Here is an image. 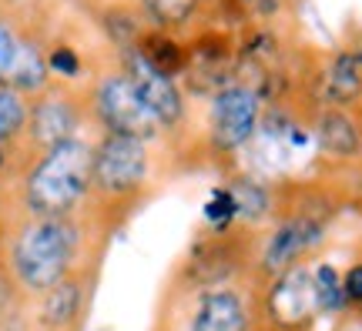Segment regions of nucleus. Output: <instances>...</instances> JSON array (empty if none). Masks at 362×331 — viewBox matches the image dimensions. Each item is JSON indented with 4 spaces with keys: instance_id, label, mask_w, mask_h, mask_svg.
I'll use <instances>...</instances> for the list:
<instances>
[{
    "instance_id": "1",
    "label": "nucleus",
    "mask_w": 362,
    "mask_h": 331,
    "mask_svg": "<svg viewBox=\"0 0 362 331\" xmlns=\"http://www.w3.org/2000/svg\"><path fill=\"white\" fill-rule=\"evenodd\" d=\"M81 224L78 217H27L13 228L7 241L4 265L11 271L17 291L37 298L71 271H78L81 258Z\"/></svg>"
},
{
    "instance_id": "2",
    "label": "nucleus",
    "mask_w": 362,
    "mask_h": 331,
    "mask_svg": "<svg viewBox=\"0 0 362 331\" xmlns=\"http://www.w3.org/2000/svg\"><path fill=\"white\" fill-rule=\"evenodd\" d=\"M94 140L74 138L37 154L21 181V204L27 217H74L90 198Z\"/></svg>"
},
{
    "instance_id": "3",
    "label": "nucleus",
    "mask_w": 362,
    "mask_h": 331,
    "mask_svg": "<svg viewBox=\"0 0 362 331\" xmlns=\"http://www.w3.org/2000/svg\"><path fill=\"white\" fill-rule=\"evenodd\" d=\"M265 328L275 331H305L315 325L319 315H339L346 311V291L342 275L332 265H302L285 267L282 275L269 278L262 294Z\"/></svg>"
},
{
    "instance_id": "4",
    "label": "nucleus",
    "mask_w": 362,
    "mask_h": 331,
    "mask_svg": "<svg viewBox=\"0 0 362 331\" xmlns=\"http://www.w3.org/2000/svg\"><path fill=\"white\" fill-rule=\"evenodd\" d=\"M84 97H88L90 121L101 128V134H121V138H138V140H151V144L158 138H165L158 117L141 101V94L134 90L128 74L117 67V61L94 74V80L84 90Z\"/></svg>"
},
{
    "instance_id": "5",
    "label": "nucleus",
    "mask_w": 362,
    "mask_h": 331,
    "mask_svg": "<svg viewBox=\"0 0 362 331\" xmlns=\"http://www.w3.org/2000/svg\"><path fill=\"white\" fill-rule=\"evenodd\" d=\"M262 121H265V94L245 74H238L205 97V140L211 144V151H242L259 134Z\"/></svg>"
},
{
    "instance_id": "6",
    "label": "nucleus",
    "mask_w": 362,
    "mask_h": 331,
    "mask_svg": "<svg viewBox=\"0 0 362 331\" xmlns=\"http://www.w3.org/2000/svg\"><path fill=\"white\" fill-rule=\"evenodd\" d=\"M155 154L151 140L101 134L94 140V174H90V198L104 204L134 201L151 184Z\"/></svg>"
},
{
    "instance_id": "7",
    "label": "nucleus",
    "mask_w": 362,
    "mask_h": 331,
    "mask_svg": "<svg viewBox=\"0 0 362 331\" xmlns=\"http://www.w3.org/2000/svg\"><path fill=\"white\" fill-rule=\"evenodd\" d=\"M329 234V217L319 207H298L288 211L275 221V228L269 231V238L259 244L255 251V271L269 281L275 275H282L285 267L309 261L319 244Z\"/></svg>"
},
{
    "instance_id": "8",
    "label": "nucleus",
    "mask_w": 362,
    "mask_h": 331,
    "mask_svg": "<svg viewBox=\"0 0 362 331\" xmlns=\"http://www.w3.org/2000/svg\"><path fill=\"white\" fill-rule=\"evenodd\" d=\"M88 97L78 94L67 84H51L40 94L30 97V114H27L24 144L34 151V157L51 151L64 140L84 138L81 131L88 124Z\"/></svg>"
},
{
    "instance_id": "9",
    "label": "nucleus",
    "mask_w": 362,
    "mask_h": 331,
    "mask_svg": "<svg viewBox=\"0 0 362 331\" xmlns=\"http://www.w3.org/2000/svg\"><path fill=\"white\" fill-rule=\"evenodd\" d=\"M117 67L128 74V80L141 94V101L151 107L165 134H178L188 128L192 107H188V90L181 88L178 77L165 74L138 47H117Z\"/></svg>"
},
{
    "instance_id": "10",
    "label": "nucleus",
    "mask_w": 362,
    "mask_h": 331,
    "mask_svg": "<svg viewBox=\"0 0 362 331\" xmlns=\"http://www.w3.org/2000/svg\"><path fill=\"white\" fill-rule=\"evenodd\" d=\"M185 331H255V308L238 278H194Z\"/></svg>"
},
{
    "instance_id": "11",
    "label": "nucleus",
    "mask_w": 362,
    "mask_h": 331,
    "mask_svg": "<svg viewBox=\"0 0 362 331\" xmlns=\"http://www.w3.org/2000/svg\"><path fill=\"white\" fill-rule=\"evenodd\" d=\"M128 7L141 17V24L148 30L171 34V37L181 40L218 24L215 11H211V0H128Z\"/></svg>"
},
{
    "instance_id": "12",
    "label": "nucleus",
    "mask_w": 362,
    "mask_h": 331,
    "mask_svg": "<svg viewBox=\"0 0 362 331\" xmlns=\"http://www.w3.org/2000/svg\"><path fill=\"white\" fill-rule=\"evenodd\" d=\"M312 138L325 157L336 161H359L362 157V117L359 111L342 107H319L312 114Z\"/></svg>"
},
{
    "instance_id": "13",
    "label": "nucleus",
    "mask_w": 362,
    "mask_h": 331,
    "mask_svg": "<svg viewBox=\"0 0 362 331\" xmlns=\"http://www.w3.org/2000/svg\"><path fill=\"white\" fill-rule=\"evenodd\" d=\"M88 311V284L78 271L37 294V325L44 331H74Z\"/></svg>"
},
{
    "instance_id": "14",
    "label": "nucleus",
    "mask_w": 362,
    "mask_h": 331,
    "mask_svg": "<svg viewBox=\"0 0 362 331\" xmlns=\"http://www.w3.org/2000/svg\"><path fill=\"white\" fill-rule=\"evenodd\" d=\"M27 114H30V97L0 84V151L13 148V144H24Z\"/></svg>"
},
{
    "instance_id": "15",
    "label": "nucleus",
    "mask_w": 362,
    "mask_h": 331,
    "mask_svg": "<svg viewBox=\"0 0 362 331\" xmlns=\"http://www.w3.org/2000/svg\"><path fill=\"white\" fill-rule=\"evenodd\" d=\"M17 284H13V278H11V271H7V265L0 261V321L4 318H11L13 311V301H17Z\"/></svg>"
},
{
    "instance_id": "16",
    "label": "nucleus",
    "mask_w": 362,
    "mask_h": 331,
    "mask_svg": "<svg viewBox=\"0 0 362 331\" xmlns=\"http://www.w3.org/2000/svg\"><path fill=\"white\" fill-rule=\"evenodd\" d=\"M342 291H346V305H362V265H352L342 275Z\"/></svg>"
},
{
    "instance_id": "17",
    "label": "nucleus",
    "mask_w": 362,
    "mask_h": 331,
    "mask_svg": "<svg viewBox=\"0 0 362 331\" xmlns=\"http://www.w3.org/2000/svg\"><path fill=\"white\" fill-rule=\"evenodd\" d=\"M339 331H362V328H359V315H349V318L339 325Z\"/></svg>"
},
{
    "instance_id": "18",
    "label": "nucleus",
    "mask_w": 362,
    "mask_h": 331,
    "mask_svg": "<svg viewBox=\"0 0 362 331\" xmlns=\"http://www.w3.org/2000/svg\"><path fill=\"white\" fill-rule=\"evenodd\" d=\"M259 331H275V328H259Z\"/></svg>"
}]
</instances>
